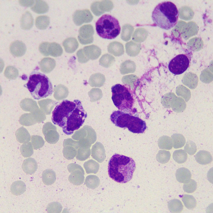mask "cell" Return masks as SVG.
Listing matches in <instances>:
<instances>
[{
    "mask_svg": "<svg viewBox=\"0 0 213 213\" xmlns=\"http://www.w3.org/2000/svg\"><path fill=\"white\" fill-rule=\"evenodd\" d=\"M87 115L80 100H65L55 106L51 119L54 124L62 128L64 133L69 135L83 125Z\"/></svg>",
    "mask_w": 213,
    "mask_h": 213,
    "instance_id": "1",
    "label": "cell"
},
{
    "mask_svg": "<svg viewBox=\"0 0 213 213\" xmlns=\"http://www.w3.org/2000/svg\"><path fill=\"white\" fill-rule=\"evenodd\" d=\"M136 167L135 162L132 158L116 154L109 160L108 174L115 181L124 183L132 179Z\"/></svg>",
    "mask_w": 213,
    "mask_h": 213,
    "instance_id": "2",
    "label": "cell"
},
{
    "mask_svg": "<svg viewBox=\"0 0 213 213\" xmlns=\"http://www.w3.org/2000/svg\"><path fill=\"white\" fill-rule=\"evenodd\" d=\"M178 16L179 12L175 5L171 1H166L156 6L152 12V17L156 25L167 30L176 25Z\"/></svg>",
    "mask_w": 213,
    "mask_h": 213,
    "instance_id": "3",
    "label": "cell"
},
{
    "mask_svg": "<svg viewBox=\"0 0 213 213\" xmlns=\"http://www.w3.org/2000/svg\"><path fill=\"white\" fill-rule=\"evenodd\" d=\"M24 86L36 100L51 96L53 92L52 84L49 78L45 74L37 71L31 73L27 83Z\"/></svg>",
    "mask_w": 213,
    "mask_h": 213,
    "instance_id": "4",
    "label": "cell"
},
{
    "mask_svg": "<svg viewBox=\"0 0 213 213\" xmlns=\"http://www.w3.org/2000/svg\"><path fill=\"white\" fill-rule=\"evenodd\" d=\"M110 119L116 126L122 128H127L134 133H142L146 128L145 121L138 117L121 111L113 112Z\"/></svg>",
    "mask_w": 213,
    "mask_h": 213,
    "instance_id": "5",
    "label": "cell"
},
{
    "mask_svg": "<svg viewBox=\"0 0 213 213\" xmlns=\"http://www.w3.org/2000/svg\"><path fill=\"white\" fill-rule=\"evenodd\" d=\"M96 29L97 34L102 38L112 39L119 34L121 27L117 19L106 14L102 15L96 22Z\"/></svg>",
    "mask_w": 213,
    "mask_h": 213,
    "instance_id": "6",
    "label": "cell"
},
{
    "mask_svg": "<svg viewBox=\"0 0 213 213\" xmlns=\"http://www.w3.org/2000/svg\"><path fill=\"white\" fill-rule=\"evenodd\" d=\"M111 89V98L116 106L121 111L130 112L134 101L128 89L124 85L118 84L112 86Z\"/></svg>",
    "mask_w": 213,
    "mask_h": 213,
    "instance_id": "7",
    "label": "cell"
},
{
    "mask_svg": "<svg viewBox=\"0 0 213 213\" xmlns=\"http://www.w3.org/2000/svg\"><path fill=\"white\" fill-rule=\"evenodd\" d=\"M189 64V60L187 57L185 55L180 54L176 56L170 61L168 68L172 73L179 75L187 69Z\"/></svg>",
    "mask_w": 213,
    "mask_h": 213,
    "instance_id": "8",
    "label": "cell"
},
{
    "mask_svg": "<svg viewBox=\"0 0 213 213\" xmlns=\"http://www.w3.org/2000/svg\"><path fill=\"white\" fill-rule=\"evenodd\" d=\"M68 171L71 173L69 176L68 180L73 184L78 185L82 184L84 180V172L83 168L79 165L73 167L70 164L68 166Z\"/></svg>",
    "mask_w": 213,
    "mask_h": 213,
    "instance_id": "9",
    "label": "cell"
},
{
    "mask_svg": "<svg viewBox=\"0 0 213 213\" xmlns=\"http://www.w3.org/2000/svg\"><path fill=\"white\" fill-rule=\"evenodd\" d=\"M79 34L78 37V39L81 44H87L93 42L94 30L91 25H85L82 26L79 28Z\"/></svg>",
    "mask_w": 213,
    "mask_h": 213,
    "instance_id": "10",
    "label": "cell"
},
{
    "mask_svg": "<svg viewBox=\"0 0 213 213\" xmlns=\"http://www.w3.org/2000/svg\"><path fill=\"white\" fill-rule=\"evenodd\" d=\"M73 21L77 26L84 23H88L92 20L93 17L89 10L88 9L77 10L73 15Z\"/></svg>",
    "mask_w": 213,
    "mask_h": 213,
    "instance_id": "11",
    "label": "cell"
},
{
    "mask_svg": "<svg viewBox=\"0 0 213 213\" xmlns=\"http://www.w3.org/2000/svg\"><path fill=\"white\" fill-rule=\"evenodd\" d=\"M83 49L84 55L89 59L94 60L97 59L101 53V49L94 45L85 46Z\"/></svg>",
    "mask_w": 213,
    "mask_h": 213,
    "instance_id": "12",
    "label": "cell"
},
{
    "mask_svg": "<svg viewBox=\"0 0 213 213\" xmlns=\"http://www.w3.org/2000/svg\"><path fill=\"white\" fill-rule=\"evenodd\" d=\"M10 50L12 54L18 57L24 54L26 50V46L22 41L16 40L10 45Z\"/></svg>",
    "mask_w": 213,
    "mask_h": 213,
    "instance_id": "13",
    "label": "cell"
},
{
    "mask_svg": "<svg viewBox=\"0 0 213 213\" xmlns=\"http://www.w3.org/2000/svg\"><path fill=\"white\" fill-rule=\"evenodd\" d=\"M92 156L99 162H103L105 158V151L103 145L97 143L92 149Z\"/></svg>",
    "mask_w": 213,
    "mask_h": 213,
    "instance_id": "14",
    "label": "cell"
},
{
    "mask_svg": "<svg viewBox=\"0 0 213 213\" xmlns=\"http://www.w3.org/2000/svg\"><path fill=\"white\" fill-rule=\"evenodd\" d=\"M195 158L197 162L202 165L209 164L212 160V157L210 153L205 150L199 151L195 156Z\"/></svg>",
    "mask_w": 213,
    "mask_h": 213,
    "instance_id": "15",
    "label": "cell"
},
{
    "mask_svg": "<svg viewBox=\"0 0 213 213\" xmlns=\"http://www.w3.org/2000/svg\"><path fill=\"white\" fill-rule=\"evenodd\" d=\"M175 176L176 179L178 182L184 183L190 180L191 177V174L188 169L182 167L177 170Z\"/></svg>",
    "mask_w": 213,
    "mask_h": 213,
    "instance_id": "16",
    "label": "cell"
},
{
    "mask_svg": "<svg viewBox=\"0 0 213 213\" xmlns=\"http://www.w3.org/2000/svg\"><path fill=\"white\" fill-rule=\"evenodd\" d=\"M198 81L197 75L191 72L186 73L183 77V83L191 89H193L197 86Z\"/></svg>",
    "mask_w": 213,
    "mask_h": 213,
    "instance_id": "17",
    "label": "cell"
},
{
    "mask_svg": "<svg viewBox=\"0 0 213 213\" xmlns=\"http://www.w3.org/2000/svg\"><path fill=\"white\" fill-rule=\"evenodd\" d=\"M22 168L26 174L31 175L34 173L37 170V164L34 159L29 158L24 161Z\"/></svg>",
    "mask_w": 213,
    "mask_h": 213,
    "instance_id": "18",
    "label": "cell"
},
{
    "mask_svg": "<svg viewBox=\"0 0 213 213\" xmlns=\"http://www.w3.org/2000/svg\"><path fill=\"white\" fill-rule=\"evenodd\" d=\"M33 19L31 13L25 12L22 15L20 20V27L23 30H30L33 26Z\"/></svg>",
    "mask_w": 213,
    "mask_h": 213,
    "instance_id": "19",
    "label": "cell"
},
{
    "mask_svg": "<svg viewBox=\"0 0 213 213\" xmlns=\"http://www.w3.org/2000/svg\"><path fill=\"white\" fill-rule=\"evenodd\" d=\"M108 52L115 56H119L124 53L123 45L120 43L114 41L110 43L108 46Z\"/></svg>",
    "mask_w": 213,
    "mask_h": 213,
    "instance_id": "20",
    "label": "cell"
},
{
    "mask_svg": "<svg viewBox=\"0 0 213 213\" xmlns=\"http://www.w3.org/2000/svg\"><path fill=\"white\" fill-rule=\"evenodd\" d=\"M63 45L65 51L68 53H72L75 51L79 45L76 39L72 37L66 39L63 41Z\"/></svg>",
    "mask_w": 213,
    "mask_h": 213,
    "instance_id": "21",
    "label": "cell"
},
{
    "mask_svg": "<svg viewBox=\"0 0 213 213\" xmlns=\"http://www.w3.org/2000/svg\"><path fill=\"white\" fill-rule=\"evenodd\" d=\"M105 80L104 75L100 73L92 75L90 77L89 83L92 87H101L104 84Z\"/></svg>",
    "mask_w": 213,
    "mask_h": 213,
    "instance_id": "22",
    "label": "cell"
},
{
    "mask_svg": "<svg viewBox=\"0 0 213 213\" xmlns=\"http://www.w3.org/2000/svg\"><path fill=\"white\" fill-rule=\"evenodd\" d=\"M25 190V184L21 180H17L14 182L10 186L11 193L16 196H19L23 194Z\"/></svg>",
    "mask_w": 213,
    "mask_h": 213,
    "instance_id": "23",
    "label": "cell"
},
{
    "mask_svg": "<svg viewBox=\"0 0 213 213\" xmlns=\"http://www.w3.org/2000/svg\"><path fill=\"white\" fill-rule=\"evenodd\" d=\"M42 178L44 184L46 185H51L56 180L55 173L52 170L46 169L42 173Z\"/></svg>",
    "mask_w": 213,
    "mask_h": 213,
    "instance_id": "24",
    "label": "cell"
},
{
    "mask_svg": "<svg viewBox=\"0 0 213 213\" xmlns=\"http://www.w3.org/2000/svg\"><path fill=\"white\" fill-rule=\"evenodd\" d=\"M126 52L131 57H135L140 53L141 49V44L130 41L126 43L125 46Z\"/></svg>",
    "mask_w": 213,
    "mask_h": 213,
    "instance_id": "25",
    "label": "cell"
},
{
    "mask_svg": "<svg viewBox=\"0 0 213 213\" xmlns=\"http://www.w3.org/2000/svg\"><path fill=\"white\" fill-rule=\"evenodd\" d=\"M34 4L31 7V9L37 14H43L48 12L49 7L48 4L43 0H36Z\"/></svg>",
    "mask_w": 213,
    "mask_h": 213,
    "instance_id": "26",
    "label": "cell"
},
{
    "mask_svg": "<svg viewBox=\"0 0 213 213\" xmlns=\"http://www.w3.org/2000/svg\"><path fill=\"white\" fill-rule=\"evenodd\" d=\"M168 207L170 212L174 213L181 212L183 208L182 202L177 199L170 200L168 203Z\"/></svg>",
    "mask_w": 213,
    "mask_h": 213,
    "instance_id": "27",
    "label": "cell"
},
{
    "mask_svg": "<svg viewBox=\"0 0 213 213\" xmlns=\"http://www.w3.org/2000/svg\"><path fill=\"white\" fill-rule=\"evenodd\" d=\"M136 67V64L134 62L127 60L121 64L120 71L123 75L133 73L135 71Z\"/></svg>",
    "mask_w": 213,
    "mask_h": 213,
    "instance_id": "28",
    "label": "cell"
},
{
    "mask_svg": "<svg viewBox=\"0 0 213 213\" xmlns=\"http://www.w3.org/2000/svg\"><path fill=\"white\" fill-rule=\"evenodd\" d=\"M171 107L174 112L178 113L181 112L185 109L186 103L181 98L176 97L172 102Z\"/></svg>",
    "mask_w": 213,
    "mask_h": 213,
    "instance_id": "29",
    "label": "cell"
},
{
    "mask_svg": "<svg viewBox=\"0 0 213 213\" xmlns=\"http://www.w3.org/2000/svg\"><path fill=\"white\" fill-rule=\"evenodd\" d=\"M159 147L161 149L170 150L173 147L172 141L170 137L163 135L160 137L158 141Z\"/></svg>",
    "mask_w": 213,
    "mask_h": 213,
    "instance_id": "30",
    "label": "cell"
},
{
    "mask_svg": "<svg viewBox=\"0 0 213 213\" xmlns=\"http://www.w3.org/2000/svg\"><path fill=\"white\" fill-rule=\"evenodd\" d=\"M49 17L47 15H41L37 17L35 20V24L37 28L40 30L46 29L49 25Z\"/></svg>",
    "mask_w": 213,
    "mask_h": 213,
    "instance_id": "31",
    "label": "cell"
},
{
    "mask_svg": "<svg viewBox=\"0 0 213 213\" xmlns=\"http://www.w3.org/2000/svg\"><path fill=\"white\" fill-rule=\"evenodd\" d=\"M173 147L174 149L182 148L185 144L186 140L184 136L180 133H174L171 136Z\"/></svg>",
    "mask_w": 213,
    "mask_h": 213,
    "instance_id": "32",
    "label": "cell"
},
{
    "mask_svg": "<svg viewBox=\"0 0 213 213\" xmlns=\"http://www.w3.org/2000/svg\"><path fill=\"white\" fill-rule=\"evenodd\" d=\"M48 52L52 56L57 57L61 55L63 50L61 46L56 42L49 43L48 48Z\"/></svg>",
    "mask_w": 213,
    "mask_h": 213,
    "instance_id": "33",
    "label": "cell"
},
{
    "mask_svg": "<svg viewBox=\"0 0 213 213\" xmlns=\"http://www.w3.org/2000/svg\"><path fill=\"white\" fill-rule=\"evenodd\" d=\"M182 200L185 207L189 209L194 208L196 205V201L192 195L185 194L182 196Z\"/></svg>",
    "mask_w": 213,
    "mask_h": 213,
    "instance_id": "34",
    "label": "cell"
},
{
    "mask_svg": "<svg viewBox=\"0 0 213 213\" xmlns=\"http://www.w3.org/2000/svg\"><path fill=\"white\" fill-rule=\"evenodd\" d=\"M100 182V180L97 176L94 175H90L86 177L85 183L88 188L94 189L98 187Z\"/></svg>",
    "mask_w": 213,
    "mask_h": 213,
    "instance_id": "35",
    "label": "cell"
},
{
    "mask_svg": "<svg viewBox=\"0 0 213 213\" xmlns=\"http://www.w3.org/2000/svg\"><path fill=\"white\" fill-rule=\"evenodd\" d=\"M84 167L87 174L96 173L99 170V164L93 160H90L84 163Z\"/></svg>",
    "mask_w": 213,
    "mask_h": 213,
    "instance_id": "36",
    "label": "cell"
},
{
    "mask_svg": "<svg viewBox=\"0 0 213 213\" xmlns=\"http://www.w3.org/2000/svg\"><path fill=\"white\" fill-rule=\"evenodd\" d=\"M173 158L174 160L178 164L185 162L187 160L188 155L184 150L179 149L175 150L173 154Z\"/></svg>",
    "mask_w": 213,
    "mask_h": 213,
    "instance_id": "37",
    "label": "cell"
},
{
    "mask_svg": "<svg viewBox=\"0 0 213 213\" xmlns=\"http://www.w3.org/2000/svg\"><path fill=\"white\" fill-rule=\"evenodd\" d=\"M134 30L133 27L129 24L124 25L122 27L121 37V39L125 41L129 40Z\"/></svg>",
    "mask_w": 213,
    "mask_h": 213,
    "instance_id": "38",
    "label": "cell"
},
{
    "mask_svg": "<svg viewBox=\"0 0 213 213\" xmlns=\"http://www.w3.org/2000/svg\"><path fill=\"white\" fill-rule=\"evenodd\" d=\"M180 17L185 20H188L192 18L194 15L193 10L189 7L184 6L179 10Z\"/></svg>",
    "mask_w": 213,
    "mask_h": 213,
    "instance_id": "39",
    "label": "cell"
},
{
    "mask_svg": "<svg viewBox=\"0 0 213 213\" xmlns=\"http://www.w3.org/2000/svg\"><path fill=\"white\" fill-rule=\"evenodd\" d=\"M147 36L146 30L142 28L136 30L132 36V40L134 41L141 42L144 41Z\"/></svg>",
    "mask_w": 213,
    "mask_h": 213,
    "instance_id": "40",
    "label": "cell"
},
{
    "mask_svg": "<svg viewBox=\"0 0 213 213\" xmlns=\"http://www.w3.org/2000/svg\"><path fill=\"white\" fill-rule=\"evenodd\" d=\"M115 61V58L112 55L108 54L103 55L99 60L100 64L105 67H108L111 66Z\"/></svg>",
    "mask_w": 213,
    "mask_h": 213,
    "instance_id": "41",
    "label": "cell"
},
{
    "mask_svg": "<svg viewBox=\"0 0 213 213\" xmlns=\"http://www.w3.org/2000/svg\"><path fill=\"white\" fill-rule=\"evenodd\" d=\"M176 92L177 95L183 97L186 102H187L190 99V91L188 88L182 85H180L177 87Z\"/></svg>",
    "mask_w": 213,
    "mask_h": 213,
    "instance_id": "42",
    "label": "cell"
},
{
    "mask_svg": "<svg viewBox=\"0 0 213 213\" xmlns=\"http://www.w3.org/2000/svg\"><path fill=\"white\" fill-rule=\"evenodd\" d=\"M97 6L100 12L102 14L105 11H109L113 8V5L110 1H97Z\"/></svg>",
    "mask_w": 213,
    "mask_h": 213,
    "instance_id": "43",
    "label": "cell"
},
{
    "mask_svg": "<svg viewBox=\"0 0 213 213\" xmlns=\"http://www.w3.org/2000/svg\"><path fill=\"white\" fill-rule=\"evenodd\" d=\"M171 154L169 151L160 150L156 156L157 161L162 164L167 162L170 159Z\"/></svg>",
    "mask_w": 213,
    "mask_h": 213,
    "instance_id": "44",
    "label": "cell"
},
{
    "mask_svg": "<svg viewBox=\"0 0 213 213\" xmlns=\"http://www.w3.org/2000/svg\"><path fill=\"white\" fill-rule=\"evenodd\" d=\"M55 62L53 59L45 58L41 61L40 65L42 68L51 71L55 67Z\"/></svg>",
    "mask_w": 213,
    "mask_h": 213,
    "instance_id": "45",
    "label": "cell"
},
{
    "mask_svg": "<svg viewBox=\"0 0 213 213\" xmlns=\"http://www.w3.org/2000/svg\"><path fill=\"white\" fill-rule=\"evenodd\" d=\"M176 97L174 93H167L162 97L161 103L164 107L170 108L171 107L172 102Z\"/></svg>",
    "mask_w": 213,
    "mask_h": 213,
    "instance_id": "46",
    "label": "cell"
},
{
    "mask_svg": "<svg viewBox=\"0 0 213 213\" xmlns=\"http://www.w3.org/2000/svg\"><path fill=\"white\" fill-rule=\"evenodd\" d=\"M197 187V183L193 179H190L188 182L184 183L183 185L184 191L188 193H191L194 192Z\"/></svg>",
    "mask_w": 213,
    "mask_h": 213,
    "instance_id": "47",
    "label": "cell"
},
{
    "mask_svg": "<svg viewBox=\"0 0 213 213\" xmlns=\"http://www.w3.org/2000/svg\"><path fill=\"white\" fill-rule=\"evenodd\" d=\"M62 209V206L59 203L53 202L48 205L46 210L48 213H60Z\"/></svg>",
    "mask_w": 213,
    "mask_h": 213,
    "instance_id": "48",
    "label": "cell"
},
{
    "mask_svg": "<svg viewBox=\"0 0 213 213\" xmlns=\"http://www.w3.org/2000/svg\"><path fill=\"white\" fill-rule=\"evenodd\" d=\"M138 79V77L135 75L131 74L124 76L122 77V81L126 84L129 85L131 88H134V83Z\"/></svg>",
    "mask_w": 213,
    "mask_h": 213,
    "instance_id": "49",
    "label": "cell"
},
{
    "mask_svg": "<svg viewBox=\"0 0 213 213\" xmlns=\"http://www.w3.org/2000/svg\"><path fill=\"white\" fill-rule=\"evenodd\" d=\"M88 94L92 101H96L100 99L103 96L101 90L97 88H92L89 92Z\"/></svg>",
    "mask_w": 213,
    "mask_h": 213,
    "instance_id": "50",
    "label": "cell"
},
{
    "mask_svg": "<svg viewBox=\"0 0 213 213\" xmlns=\"http://www.w3.org/2000/svg\"><path fill=\"white\" fill-rule=\"evenodd\" d=\"M54 90V95L58 97H65L68 94V92L67 88L62 85H58Z\"/></svg>",
    "mask_w": 213,
    "mask_h": 213,
    "instance_id": "51",
    "label": "cell"
},
{
    "mask_svg": "<svg viewBox=\"0 0 213 213\" xmlns=\"http://www.w3.org/2000/svg\"><path fill=\"white\" fill-rule=\"evenodd\" d=\"M184 150L190 155H194L197 151V146L195 143L191 141H187L184 147Z\"/></svg>",
    "mask_w": 213,
    "mask_h": 213,
    "instance_id": "52",
    "label": "cell"
},
{
    "mask_svg": "<svg viewBox=\"0 0 213 213\" xmlns=\"http://www.w3.org/2000/svg\"><path fill=\"white\" fill-rule=\"evenodd\" d=\"M78 61L81 63H84L88 62L89 59L84 55L83 49H79L76 53Z\"/></svg>",
    "mask_w": 213,
    "mask_h": 213,
    "instance_id": "53",
    "label": "cell"
},
{
    "mask_svg": "<svg viewBox=\"0 0 213 213\" xmlns=\"http://www.w3.org/2000/svg\"><path fill=\"white\" fill-rule=\"evenodd\" d=\"M49 43L44 42L41 43L39 45V50L45 56L49 55L48 48Z\"/></svg>",
    "mask_w": 213,
    "mask_h": 213,
    "instance_id": "54",
    "label": "cell"
},
{
    "mask_svg": "<svg viewBox=\"0 0 213 213\" xmlns=\"http://www.w3.org/2000/svg\"><path fill=\"white\" fill-rule=\"evenodd\" d=\"M211 73L209 72H206V73H203L201 74L200 76V79L201 81L204 82L206 83H209V81H211V78L212 79V75H211Z\"/></svg>",
    "mask_w": 213,
    "mask_h": 213,
    "instance_id": "55",
    "label": "cell"
},
{
    "mask_svg": "<svg viewBox=\"0 0 213 213\" xmlns=\"http://www.w3.org/2000/svg\"><path fill=\"white\" fill-rule=\"evenodd\" d=\"M91 9L93 14L96 16H99L102 14L98 8L97 1L92 3L91 6Z\"/></svg>",
    "mask_w": 213,
    "mask_h": 213,
    "instance_id": "56",
    "label": "cell"
},
{
    "mask_svg": "<svg viewBox=\"0 0 213 213\" xmlns=\"http://www.w3.org/2000/svg\"><path fill=\"white\" fill-rule=\"evenodd\" d=\"M34 1H19V3L21 5L25 7H29L32 5L34 3Z\"/></svg>",
    "mask_w": 213,
    "mask_h": 213,
    "instance_id": "57",
    "label": "cell"
}]
</instances>
